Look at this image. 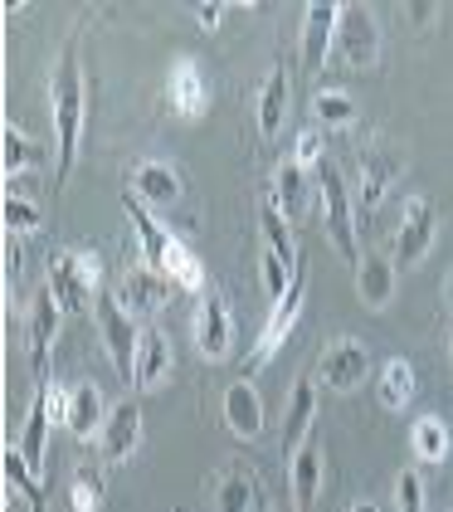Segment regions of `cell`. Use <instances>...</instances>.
<instances>
[{
  "label": "cell",
  "mask_w": 453,
  "mask_h": 512,
  "mask_svg": "<svg viewBox=\"0 0 453 512\" xmlns=\"http://www.w3.org/2000/svg\"><path fill=\"white\" fill-rule=\"evenodd\" d=\"M103 498H108L103 469H93V464L74 469V483H69V508H74V512H98V508H103Z\"/></svg>",
  "instance_id": "cell-33"
},
{
  "label": "cell",
  "mask_w": 453,
  "mask_h": 512,
  "mask_svg": "<svg viewBox=\"0 0 453 512\" xmlns=\"http://www.w3.org/2000/svg\"><path fill=\"white\" fill-rule=\"evenodd\" d=\"M346 512H380V508H376V503H351Z\"/></svg>",
  "instance_id": "cell-42"
},
{
  "label": "cell",
  "mask_w": 453,
  "mask_h": 512,
  "mask_svg": "<svg viewBox=\"0 0 453 512\" xmlns=\"http://www.w3.org/2000/svg\"><path fill=\"white\" fill-rule=\"evenodd\" d=\"M273 512H302V508H298V503H293V498H288V503H278V508H273Z\"/></svg>",
  "instance_id": "cell-43"
},
{
  "label": "cell",
  "mask_w": 453,
  "mask_h": 512,
  "mask_svg": "<svg viewBox=\"0 0 453 512\" xmlns=\"http://www.w3.org/2000/svg\"><path fill=\"white\" fill-rule=\"evenodd\" d=\"M337 25H341V5L317 0L302 20V69L307 74H322V64L332 59V44H337Z\"/></svg>",
  "instance_id": "cell-13"
},
{
  "label": "cell",
  "mask_w": 453,
  "mask_h": 512,
  "mask_svg": "<svg viewBox=\"0 0 453 512\" xmlns=\"http://www.w3.org/2000/svg\"><path fill=\"white\" fill-rule=\"evenodd\" d=\"M259 274H264V293L278 303V298L293 288V274H298V269H288L278 254H268V249H264V254H259Z\"/></svg>",
  "instance_id": "cell-37"
},
{
  "label": "cell",
  "mask_w": 453,
  "mask_h": 512,
  "mask_svg": "<svg viewBox=\"0 0 453 512\" xmlns=\"http://www.w3.org/2000/svg\"><path fill=\"white\" fill-rule=\"evenodd\" d=\"M317 191H322V210H327V235L337 244V254L356 269L361 264V244H356V215H351V196H346V186H341L337 166L332 161H322L317 166Z\"/></svg>",
  "instance_id": "cell-4"
},
{
  "label": "cell",
  "mask_w": 453,
  "mask_h": 512,
  "mask_svg": "<svg viewBox=\"0 0 453 512\" xmlns=\"http://www.w3.org/2000/svg\"><path fill=\"white\" fill-rule=\"evenodd\" d=\"M113 293H117V303H122L132 317H151V313H161V308H166V298L176 293V283L161 274V269H151V264H132Z\"/></svg>",
  "instance_id": "cell-9"
},
{
  "label": "cell",
  "mask_w": 453,
  "mask_h": 512,
  "mask_svg": "<svg viewBox=\"0 0 453 512\" xmlns=\"http://www.w3.org/2000/svg\"><path fill=\"white\" fill-rule=\"evenodd\" d=\"M322 147H327L322 127H307V132H298V142H293V161H298L302 171H317L322 166Z\"/></svg>",
  "instance_id": "cell-39"
},
{
  "label": "cell",
  "mask_w": 453,
  "mask_h": 512,
  "mask_svg": "<svg viewBox=\"0 0 453 512\" xmlns=\"http://www.w3.org/2000/svg\"><path fill=\"white\" fill-rule=\"evenodd\" d=\"M302 298H307V259L298 264V274H293V288L273 303V313H268L264 332H259V342H254V352H249V371H259V366H268L273 356H278V347L293 337V327H298V313H302Z\"/></svg>",
  "instance_id": "cell-5"
},
{
  "label": "cell",
  "mask_w": 453,
  "mask_h": 512,
  "mask_svg": "<svg viewBox=\"0 0 453 512\" xmlns=\"http://www.w3.org/2000/svg\"><path fill=\"white\" fill-rule=\"evenodd\" d=\"M312 425H317V381L298 376L293 400H288V415H283V459H293L302 444L312 439Z\"/></svg>",
  "instance_id": "cell-17"
},
{
  "label": "cell",
  "mask_w": 453,
  "mask_h": 512,
  "mask_svg": "<svg viewBox=\"0 0 453 512\" xmlns=\"http://www.w3.org/2000/svg\"><path fill=\"white\" fill-rule=\"evenodd\" d=\"M190 332H195V352L205 356V361H225V356H229L234 322H229V298L220 293V288H205V293H200Z\"/></svg>",
  "instance_id": "cell-8"
},
{
  "label": "cell",
  "mask_w": 453,
  "mask_h": 512,
  "mask_svg": "<svg viewBox=\"0 0 453 512\" xmlns=\"http://www.w3.org/2000/svg\"><path fill=\"white\" fill-rule=\"evenodd\" d=\"M103 259L93 249H54L49 254V293L59 298V308L74 317L93 303V293H103Z\"/></svg>",
  "instance_id": "cell-2"
},
{
  "label": "cell",
  "mask_w": 453,
  "mask_h": 512,
  "mask_svg": "<svg viewBox=\"0 0 453 512\" xmlns=\"http://www.w3.org/2000/svg\"><path fill=\"white\" fill-rule=\"evenodd\" d=\"M444 303L453 308V274H444Z\"/></svg>",
  "instance_id": "cell-41"
},
{
  "label": "cell",
  "mask_w": 453,
  "mask_h": 512,
  "mask_svg": "<svg viewBox=\"0 0 453 512\" xmlns=\"http://www.w3.org/2000/svg\"><path fill=\"white\" fill-rule=\"evenodd\" d=\"M103 459L108 464H122V459H132L137 454V444H142V405L137 400H122L113 405V415H108V425H103Z\"/></svg>",
  "instance_id": "cell-16"
},
{
  "label": "cell",
  "mask_w": 453,
  "mask_h": 512,
  "mask_svg": "<svg viewBox=\"0 0 453 512\" xmlns=\"http://www.w3.org/2000/svg\"><path fill=\"white\" fill-rule=\"evenodd\" d=\"M108 415H113V410L103 405V391L83 381V386H74V391H69L64 430L74 434V439H83V444H88V439H103V425H108Z\"/></svg>",
  "instance_id": "cell-19"
},
{
  "label": "cell",
  "mask_w": 453,
  "mask_h": 512,
  "mask_svg": "<svg viewBox=\"0 0 453 512\" xmlns=\"http://www.w3.org/2000/svg\"><path fill=\"white\" fill-rule=\"evenodd\" d=\"M395 508L424 512V478H419V469H400V478H395Z\"/></svg>",
  "instance_id": "cell-38"
},
{
  "label": "cell",
  "mask_w": 453,
  "mask_h": 512,
  "mask_svg": "<svg viewBox=\"0 0 453 512\" xmlns=\"http://www.w3.org/2000/svg\"><path fill=\"white\" fill-rule=\"evenodd\" d=\"M39 225H44V215H39L35 200H25L20 191H10V196H5V230H10V239L15 235H35Z\"/></svg>",
  "instance_id": "cell-35"
},
{
  "label": "cell",
  "mask_w": 453,
  "mask_h": 512,
  "mask_svg": "<svg viewBox=\"0 0 453 512\" xmlns=\"http://www.w3.org/2000/svg\"><path fill=\"white\" fill-rule=\"evenodd\" d=\"M366 376H371V352H366L356 337H337L327 352L317 356V381H322L327 391L351 395L366 386Z\"/></svg>",
  "instance_id": "cell-7"
},
{
  "label": "cell",
  "mask_w": 453,
  "mask_h": 512,
  "mask_svg": "<svg viewBox=\"0 0 453 512\" xmlns=\"http://www.w3.org/2000/svg\"><path fill=\"white\" fill-rule=\"evenodd\" d=\"M49 425H54V415H49V395H44V386H35L30 415H25V434H20V454L30 459V469L35 473H39V464H44V439H49Z\"/></svg>",
  "instance_id": "cell-28"
},
{
  "label": "cell",
  "mask_w": 453,
  "mask_h": 512,
  "mask_svg": "<svg viewBox=\"0 0 453 512\" xmlns=\"http://www.w3.org/2000/svg\"><path fill=\"white\" fill-rule=\"evenodd\" d=\"M337 54L351 69H376L380 59V30L371 20V10L361 5H341V25H337Z\"/></svg>",
  "instance_id": "cell-10"
},
{
  "label": "cell",
  "mask_w": 453,
  "mask_h": 512,
  "mask_svg": "<svg viewBox=\"0 0 453 512\" xmlns=\"http://www.w3.org/2000/svg\"><path fill=\"white\" fill-rule=\"evenodd\" d=\"M283 113H288V64H273L264 88H259V137H264V142L278 137Z\"/></svg>",
  "instance_id": "cell-25"
},
{
  "label": "cell",
  "mask_w": 453,
  "mask_h": 512,
  "mask_svg": "<svg viewBox=\"0 0 453 512\" xmlns=\"http://www.w3.org/2000/svg\"><path fill=\"white\" fill-rule=\"evenodd\" d=\"M122 210H127L132 230H137V239H142V254H147V264H151V269H166V254H171L176 235H171L166 225H156V215H151V210L137 196H132V191L122 196Z\"/></svg>",
  "instance_id": "cell-22"
},
{
  "label": "cell",
  "mask_w": 453,
  "mask_h": 512,
  "mask_svg": "<svg viewBox=\"0 0 453 512\" xmlns=\"http://www.w3.org/2000/svg\"><path fill=\"white\" fill-rule=\"evenodd\" d=\"M356 293H361V303L366 308H390V298H395V259H385V254H361V264H356Z\"/></svg>",
  "instance_id": "cell-24"
},
{
  "label": "cell",
  "mask_w": 453,
  "mask_h": 512,
  "mask_svg": "<svg viewBox=\"0 0 453 512\" xmlns=\"http://www.w3.org/2000/svg\"><path fill=\"white\" fill-rule=\"evenodd\" d=\"M395 176H400V152H395L390 142H371V147L361 152V181H356V205H361V210H380V200L390 196Z\"/></svg>",
  "instance_id": "cell-11"
},
{
  "label": "cell",
  "mask_w": 453,
  "mask_h": 512,
  "mask_svg": "<svg viewBox=\"0 0 453 512\" xmlns=\"http://www.w3.org/2000/svg\"><path fill=\"white\" fill-rule=\"evenodd\" d=\"M132 196L142 200L147 210H171V205H181V196H186V181H181L176 166L142 157L132 166Z\"/></svg>",
  "instance_id": "cell-12"
},
{
  "label": "cell",
  "mask_w": 453,
  "mask_h": 512,
  "mask_svg": "<svg viewBox=\"0 0 453 512\" xmlns=\"http://www.w3.org/2000/svg\"><path fill=\"white\" fill-rule=\"evenodd\" d=\"M0 147H5V176H20V171H35L39 161V147L15 127V122H5V132H0Z\"/></svg>",
  "instance_id": "cell-34"
},
{
  "label": "cell",
  "mask_w": 453,
  "mask_h": 512,
  "mask_svg": "<svg viewBox=\"0 0 453 512\" xmlns=\"http://www.w3.org/2000/svg\"><path fill=\"white\" fill-rule=\"evenodd\" d=\"M210 498H215V512H254L264 503V488H259V478H249L239 464H225L210 478Z\"/></svg>",
  "instance_id": "cell-20"
},
{
  "label": "cell",
  "mask_w": 453,
  "mask_h": 512,
  "mask_svg": "<svg viewBox=\"0 0 453 512\" xmlns=\"http://www.w3.org/2000/svg\"><path fill=\"white\" fill-rule=\"evenodd\" d=\"M312 113H317V122L346 127V122H356V103H351L346 93H337V88H322V93L312 98Z\"/></svg>",
  "instance_id": "cell-36"
},
{
  "label": "cell",
  "mask_w": 453,
  "mask_h": 512,
  "mask_svg": "<svg viewBox=\"0 0 453 512\" xmlns=\"http://www.w3.org/2000/svg\"><path fill=\"white\" fill-rule=\"evenodd\" d=\"M439 235V210L429 196H410L405 200V215H400V230H395V264L400 269H415L424 264V254L434 249Z\"/></svg>",
  "instance_id": "cell-6"
},
{
  "label": "cell",
  "mask_w": 453,
  "mask_h": 512,
  "mask_svg": "<svg viewBox=\"0 0 453 512\" xmlns=\"http://www.w3.org/2000/svg\"><path fill=\"white\" fill-rule=\"evenodd\" d=\"M59 298L44 288L35 298V308H30V366H35L39 381H49V347H54V337H59Z\"/></svg>",
  "instance_id": "cell-18"
},
{
  "label": "cell",
  "mask_w": 453,
  "mask_h": 512,
  "mask_svg": "<svg viewBox=\"0 0 453 512\" xmlns=\"http://www.w3.org/2000/svg\"><path fill=\"white\" fill-rule=\"evenodd\" d=\"M49 108H54V147H59V186L74 176L78 142H83V113H88V79L78 64V40L59 44L54 74H49Z\"/></svg>",
  "instance_id": "cell-1"
},
{
  "label": "cell",
  "mask_w": 453,
  "mask_h": 512,
  "mask_svg": "<svg viewBox=\"0 0 453 512\" xmlns=\"http://www.w3.org/2000/svg\"><path fill=\"white\" fill-rule=\"evenodd\" d=\"M317 493H322V449H317V439H307L288 459V498L307 512L317 503Z\"/></svg>",
  "instance_id": "cell-23"
},
{
  "label": "cell",
  "mask_w": 453,
  "mask_h": 512,
  "mask_svg": "<svg viewBox=\"0 0 453 512\" xmlns=\"http://www.w3.org/2000/svg\"><path fill=\"white\" fill-rule=\"evenodd\" d=\"M176 512H181V508H176Z\"/></svg>",
  "instance_id": "cell-45"
},
{
  "label": "cell",
  "mask_w": 453,
  "mask_h": 512,
  "mask_svg": "<svg viewBox=\"0 0 453 512\" xmlns=\"http://www.w3.org/2000/svg\"><path fill=\"white\" fill-rule=\"evenodd\" d=\"M171 342H166V332L161 327H142V342H137V376H132V386L137 391H151V386H161L166 376H171Z\"/></svg>",
  "instance_id": "cell-21"
},
{
  "label": "cell",
  "mask_w": 453,
  "mask_h": 512,
  "mask_svg": "<svg viewBox=\"0 0 453 512\" xmlns=\"http://www.w3.org/2000/svg\"><path fill=\"white\" fill-rule=\"evenodd\" d=\"M268 200L293 220V215H302V205H307V171H302L298 161H278V171H273V186H268Z\"/></svg>",
  "instance_id": "cell-27"
},
{
  "label": "cell",
  "mask_w": 453,
  "mask_h": 512,
  "mask_svg": "<svg viewBox=\"0 0 453 512\" xmlns=\"http://www.w3.org/2000/svg\"><path fill=\"white\" fill-rule=\"evenodd\" d=\"M376 395L385 410H405L415 400V366L410 361H385L376 376Z\"/></svg>",
  "instance_id": "cell-30"
},
{
  "label": "cell",
  "mask_w": 453,
  "mask_h": 512,
  "mask_svg": "<svg viewBox=\"0 0 453 512\" xmlns=\"http://www.w3.org/2000/svg\"><path fill=\"white\" fill-rule=\"evenodd\" d=\"M259 225H264V239H268V254H278L288 269H298L302 264V249H298V239H293V220L273 205V200H264L259 205Z\"/></svg>",
  "instance_id": "cell-26"
},
{
  "label": "cell",
  "mask_w": 453,
  "mask_h": 512,
  "mask_svg": "<svg viewBox=\"0 0 453 512\" xmlns=\"http://www.w3.org/2000/svg\"><path fill=\"white\" fill-rule=\"evenodd\" d=\"M410 449H415L419 464H444V459H449V449H453L449 425H444L439 415H419L415 430H410Z\"/></svg>",
  "instance_id": "cell-29"
},
{
  "label": "cell",
  "mask_w": 453,
  "mask_h": 512,
  "mask_svg": "<svg viewBox=\"0 0 453 512\" xmlns=\"http://www.w3.org/2000/svg\"><path fill=\"white\" fill-rule=\"evenodd\" d=\"M195 20H200L205 30H220V20H225V5H200V10H195Z\"/></svg>",
  "instance_id": "cell-40"
},
{
  "label": "cell",
  "mask_w": 453,
  "mask_h": 512,
  "mask_svg": "<svg viewBox=\"0 0 453 512\" xmlns=\"http://www.w3.org/2000/svg\"><path fill=\"white\" fill-rule=\"evenodd\" d=\"M225 430L234 439H244V444H259V434H264V400L259 391L249 386V381H234L225 391Z\"/></svg>",
  "instance_id": "cell-15"
},
{
  "label": "cell",
  "mask_w": 453,
  "mask_h": 512,
  "mask_svg": "<svg viewBox=\"0 0 453 512\" xmlns=\"http://www.w3.org/2000/svg\"><path fill=\"white\" fill-rule=\"evenodd\" d=\"M98 332H103V342H108V352H113L117 376L132 386V376H137V342H142V322L117 303L113 288H103V293H98Z\"/></svg>",
  "instance_id": "cell-3"
},
{
  "label": "cell",
  "mask_w": 453,
  "mask_h": 512,
  "mask_svg": "<svg viewBox=\"0 0 453 512\" xmlns=\"http://www.w3.org/2000/svg\"><path fill=\"white\" fill-rule=\"evenodd\" d=\"M166 103H171V113L176 118H205V108H210V93H205V79H200V64L195 59H176L171 64V74H166Z\"/></svg>",
  "instance_id": "cell-14"
},
{
  "label": "cell",
  "mask_w": 453,
  "mask_h": 512,
  "mask_svg": "<svg viewBox=\"0 0 453 512\" xmlns=\"http://www.w3.org/2000/svg\"><path fill=\"white\" fill-rule=\"evenodd\" d=\"M5 478H10V488L25 498V508H30V512H49V508H44V488H39L30 459L20 454V444H10V449H5Z\"/></svg>",
  "instance_id": "cell-32"
},
{
  "label": "cell",
  "mask_w": 453,
  "mask_h": 512,
  "mask_svg": "<svg viewBox=\"0 0 453 512\" xmlns=\"http://www.w3.org/2000/svg\"><path fill=\"white\" fill-rule=\"evenodd\" d=\"M449 356H453V337H449Z\"/></svg>",
  "instance_id": "cell-44"
},
{
  "label": "cell",
  "mask_w": 453,
  "mask_h": 512,
  "mask_svg": "<svg viewBox=\"0 0 453 512\" xmlns=\"http://www.w3.org/2000/svg\"><path fill=\"white\" fill-rule=\"evenodd\" d=\"M161 274L171 278L181 293H205V264H200V254L190 249V244H171V254H166V269Z\"/></svg>",
  "instance_id": "cell-31"
}]
</instances>
